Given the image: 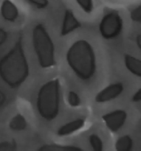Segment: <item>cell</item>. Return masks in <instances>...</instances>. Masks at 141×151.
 <instances>
[{
    "label": "cell",
    "instance_id": "1",
    "mask_svg": "<svg viewBox=\"0 0 141 151\" xmlns=\"http://www.w3.org/2000/svg\"><path fill=\"white\" fill-rule=\"evenodd\" d=\"M29 74V63L19 38L0 59V78L10 88H16L25 82Z\"/></svg>",
    "mask_w": 141,
    "mask_h": 151
},
{
    "label": "cell",
    "instance_id": "2",
    "mask_svg": "<svg viewBox=\"0 0 141 151\" xmlns=\"http://www.w3.org/2000/svg\"><path fill=\"white\" fill-rule=\"evenodd\" d=\"M66 60L75 76L81 81H90L95 75V52L93 46L86 40H78L69 47L66 53Z\"/></svg>",
    "mask_w": 141,
    "mask_h": 151
},
{
    "label": "cell",
    "instance_id": "3",
    "mask_svg": "<svg viewBox=\"0 0 141 151\" xmlns=\"http://www.w3.org/2000/svg\"><path fill=\"white\" fill-rule=\"evenodd\" d=\"M60 80L54 78L43 84L36 98V109L39 116L48 122L54 120L60 111Z\"/></svg>",
    "mask_w": 141,
    "mask_h": 151
},
{
    "label": "cell",
    "instance_id": "4",
    "mask_svg": "<svg viewBox=\"0 0 141 151\" xmlns=\"http://www.w3.org/2000/svg\"><path fill=\"white\" fill-rule=\"evenodd\" d=\"M32 42L39 66L43 69L54 67L56 65L54 43L41 24H38L33 29Z\"/></svg>",
    "mask_w": 141,
    "mask_h": 151
},
{
    "label": "cell",
    "instance_id": "5",
    "mask_svg": "<svg viewBox=\"0 0 141 151\" xmlns=\"http://www.w3.org/2000/svg\"><path fill=\"white\" fill-rule=\"evenodd\" d=\"M124 27V21L119 13L111 11L103 16L99 24V32L102 38L112 40L119 36Z\"/></svg>",
    "mask_w": 141,
    "mask_h": 151
},
{
    "label": "cell",
    "instance_id": "6",
    "mask_svg": "<svg viewBox=\"0 0 141 151\" xmlns=\"http://www.w3.org/2000/svg\"><path fill=\"white\" fill-rule=\"evenodd\" d=\"M127 119V113L124 110L117 109L102 116L106 128L112 133H116L122 128Z\"/></svg>",
    "mask_w": 141,
    "mask_h": 151
},
{
    "label": "cell",
    "instance_id": "7",
    "mask_svg": "<svg viewBox=\"0 0 141 151\" xmlns=\"http://www.w3.org/2000/svg\"><path fill=\"white\" fill-rule=\"evenodd\" d=\"M124 85L121 83H115L107 86L101 90L95 97V100L98 103H103L110 102L118 98L123 93Z\"/></svg>",
    "mask_w": 141,
    "mask_h": 151
},
{
    "label": "cell",
    "instance_id": "8",
    "mask_svg": "<svg viewBox=\"0 0 141 151\" xmlns=\"http://www.w3.org/2000/svg\"><path fill=\"white\" fill-rule=\"evenodd\" d=\"M81 27V22L75 17L73 12L69 9L65 10L61 27V35L66 36Z\"/></svg>",
    "mask_w": 141,
    "mask_h": 151
},
{
    "label": "cell",
    "instance_id": "9",
    "mask_svg": "<svg viewBox=\"0 0 141 151\" xmlns=\"http://www.w3.org/2000/svg\"><path fill=\"white\" fill-rule=\"evenodd\" d=\"M0 14L4 20L14 22L19 18V9L11 0H3L0 6Z\"/></svg>",
    "mask_w": 141,
    "mask_h": 151
},
{
    "label": "cell",
    "instance_id": "10",
    "mask_svg": "<svg viewBox=\"0 0 141 151\" xmlns=\"http://www.w3.org/2000/svg\"><path fill=\"white\" fill-rule=\"evenodd\" d=\"M84 125H85V120L84 119L79 118V119H74L61 126L58 129L56 134L59 137H67V136L72 135L74 133L84 128Z\"/></svg>",
    "mask_w": 141,
    "mask_h": 151
},
{
    "label": "cell",
    "instance_id": "11",
    "mask_svg": "<svg viewBox=\"0 0 141 151\" xmlns=\"http://www.w3.org/2000/svg\"><path fill=\"white\" fill-rule=\"evenodd\" d=\"M124 64L129 72L135 76L141 78V60L129 54H125Z\"/></svg>",
    "mask_w": 141,
    "mask_h": 151
},
{
    "label": "cell",
    "instance_id": "12",
    "mask_svg": "<svg viewBox=\"0 0 141 151\" xmlns=\"http://www.w3.org/2000/svg\"><path fill=\"white\" fill-rule=\"evenodd\" d=\"M39 151H82L83 149L78 146L69 145L53 144L43 145L38 149Z\"/></svg>",
    "mask_w": 141,
    "mask_h": 151
},
{
    "label": "cell",
    "instance_id": "13",
    "mask_svg": "<svg viewBox=\"0 0 141 151\" xmlns=\"http://www.w3.org/2000/svg\"><path fill=\"white\" fill-rule=\"evenodd\" d=\"M27 126V123L24 117L20 114H17L13 116L9 122V128L13 131H21L25 130Z\"/></svg>",
    "mask_w": 141,
    "mask_h": 151
},
{
    "label": "cell",
    "instance_id": "14",
    "mask_svg": "<svg viewBox=\"0 0 141 151\" xmlns=\"http://www.w3.org/2000/svg\"><path fill=\"white\" fill-rule=\"evenodd\" d=\"M117 151H130L133 148V140L129 135L123 136L117 139L115 145Z\"/></svg>",
    "mask_w": 141,
    "mask_h": 151
},
{
    "label": "cell",
    "instance_id": "15",
    "mask_svg": "<svg viewBox=\"0 0 141 151\" xmlns=\"http://www.w3.org/2000/svg\"><path fill=\"white\" fill-rule=\"evenodd\" d=\"M89 143L95 151H102L103 150V143L101 139L97 134H91L89 137Z\"/></svg>",
    "mask_w": 141,
    "mask_h": 151
},
{
    "label": "cell",
    "instance_id": "16",
    "mask_svg": "<svg viewBox=\"0 0 141 151\" xmlns=\"http://www.w3.org/2000/svg\"><path fill=\"white\" fill-rule=\"evenodd\" d=\"M77 4L86 13H91L94 8L93 0H75Z\"/></svg>",
    "mask_w": 141,
    "mask_h": 151
},
{
    "label": "cell",
    "instance_id": "17",
    "mask_svg": "<svg viewBox=\"0 0 141 151\" xmlns=\"http://www.w3.org/2000/svg\"><path fill=\"white\" fill-rule=\"evenodd\" d=\"M67 101L69 106L73 108L78 107L81 103L79 95L74 91H69L67 95Z\"/></svg>",
    "mask_w": 141,
    "mask_h": 151
},
{
    "label": "cell",
    "instance_id": "18",
    "mask_svg": "<svg viewBox=\"0 0 141 151\" xmlns=\"http://www.w3.org/2000/svg\"><path fill=\"white\" fill-rule=\"evenodd\" d=\"M17 149V144L14 140L10 141H2L0 142V151L4 150H16Z\"/></svg>",
    "mask_w": 141,
    "mask_h": 151
},
{
    "label": "cell",
    "instance_id": "19",
    "mask_svg": "<svg viewBox=\"0 0 141 151\" xmlns=\"http://www.w3.org/2000/svg\"><path fill=\"white\" fill-rule=\"evenodd\" d=\"M130 18L133 22L141 23V4L132 10Z\"/></svg>",
    "mask_w": 141,
    "mask_h": 151
},
{
    "label": "cell",
    "instance_id": "20",
    "mask_svg": "<svg viewBox=\"0 0 141 151\" xmlns=\"http://www.w3.org/2000/svg\"><path fill=\"white\" fill-rule=\"evenodd\" d=\"M30 4L37 9H44L48 6V0H27Z\"/></svg>",
    "mask_w": 141,
    "mask_h": 151
},
{
    "label": "cell",
    "instance_id": "21",
    "mask_svg": "<svg viewBox=\"0 0 141 151\" xmlns=\"http://www.w3.org/2000/svg\"><path fill=\"white\" fill-rule=\"evenodd\" d=\"M132 100L134 103H138V102L141 101V88H139L137 91L134 94V95L132 96Z\"/></svg>",
    "mask_w": 141,
    "mask_h": 151
},
{
    "label": "cell",
    "instance_id": "22",
    "mask_svg": "<svg viewBox=\"0 0 141 151\" xmlns=\"http://www.w3.org/2000/svg\"><path fill=\"white\" fill-rule=\"evenodd\" d=\"M7 40V32L0 28V46L2 45Z\"/></svg>",
    "mask_w": 141,
    "mask_h": 151
},
{
    "label": "cell",
    "instance_id": "23",
    "mask_svg": "<svg viewBox=\"0 0 141 151\" xmlns=\"http://www.w3.org/2000/svg\"><path fill=\"white\" fill-rule=\"evenodd\" d=\"M136 42H137V47H139V49L141 50V34L138 35L136 38Z\"/></svg>",
    "mask_w": 141,
    "mask_h": 151
}]
</instances>
